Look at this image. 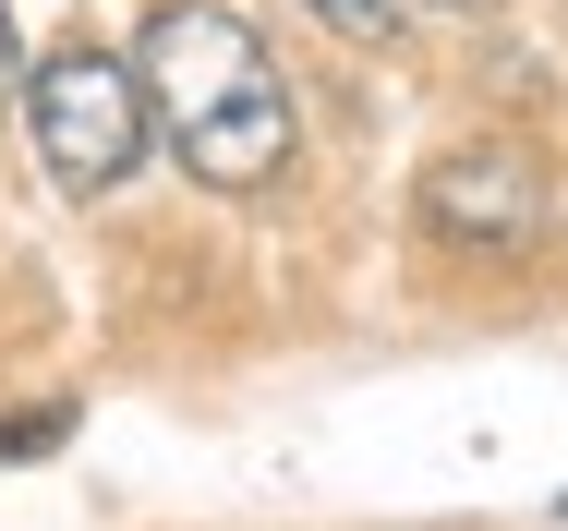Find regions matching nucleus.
I'll use <instances>...</instances> for the list:
<instances>
[{
	"label": "nucleus",
	"instance_id": "nucleus-6",
	"mask_svg": "<svg viewBox=\"0 0 568 531\" xmlns=\"http://www.w3.org/2000/svg\"><path fill=\"white\" fill-rule=\"evenodd\" d=\"M24 85V37H12V12H0V98Z\"/></svg>",
	"mask_w": 568,
	"mask_h": 531
},
{
	"label": "nucleus",
	"instance_id": "nucleus-4",
	"mask_svg": "<svg viewBox=\"0 0 568 531\" xmlns=\"http://www.w3.org/2000/svg\"><path fill=\"white\" fill-rule=\"evenodd\" d=\"M315 24H327V37H363V49H387V37H399V0H315Z\"/></svg>",
	"mask_w": 568,
	"mask_h": 531
},
{
	"label": "nucleus",
	"instance_id": "nucleus-8",
	"mask_svg": "<svg viewBox=\"0 0 568 531\" xmlns=\"http://www.w3.org/2000/svg\"><path fill=\"white\" fill-rule=\"evenodd\" d=\"M471 12H484V0H471Z\"/></svg>",
	"mask_w": 568,
	"mask_h": 531
},
{
	"label": "nucleus",
	"instance_id": "nucleus-7",
	"mask_svg": "<svg viewBox=\"0 0 568 531\" xmlns=\"http://www.w3.org/2000/svg\"><path fill=\"white\" fill-rule=\"evenodd\" d=\"M557 520H568V496H557Z\"/></svg>",
	"mask_w": 568,
	"mask_h": 531
},
{
	"label": "nucleus",
	"instance_id": "nucleus-1",
	"mask_svg": "<svg viewBox=\"0 0 568 531\" xmlns=\"http://www.w3.org/2000/svg\"><path fill=\"white\" fill-rule=\"evenodd\" d=\"M133 85H145V133H170L206 194H254L291 157V85H278V61L242 12L170 0L133 49Z\"/></svg>",
	"mask_w": 568,
	"mask_h": 531
},
{
	"label": "nucleus",
	"instance_id": "nucleus-3",
	"mask_svg": "<svg viewBox=\"0 0 568 531\" xmlns=\"http://www.w3.org/2000/svg\"><path fill=\"white\" fill-rule=\"evenodd\" d=\"M424 229H448V242H532L545 229V182L508 145H471V157H448L424 182Z\"/></svg>",
	"mask_w": 568,
	"mask_h": 531
},
{
	"label": "nucleus",
	"instance_id": "nucleus-5",
	"mask_svg": "<svg viewBox=\"0 0 568 531\" xmlns=\"http://www.w3.org/2000/svg\"><path fill=\"white\" fill-rule=\"evenodd\" d=\"M61 435H73V411H61V399H49V411H12V423H0V459H49Z\"/></svg>",
	"mask_w": 568,
	"mask_h": 531
},
{
	"label": "nucleus",
	"instance_id": "nucleus-2",
	"mask_svg": "<svg viewBox=\"0 0 568 531\" xmlns=\"http://www.w3.org/2000/svg\"><path fill=\"white\" fill-rule=\"evenodd\" d=\"M24 121H37V145H49V170L73 194H110V182H133V157H145V85H133V61H110V49L37 61Z\"/></svg>",
	"mask_w": 568,
	"mask_h": 531
}]
</instances>
